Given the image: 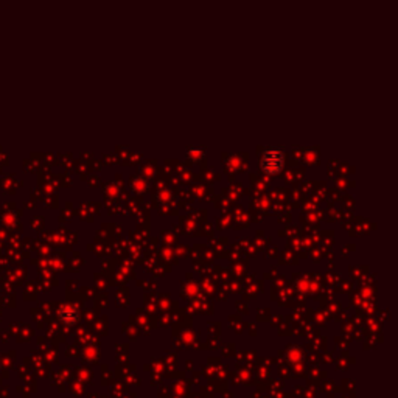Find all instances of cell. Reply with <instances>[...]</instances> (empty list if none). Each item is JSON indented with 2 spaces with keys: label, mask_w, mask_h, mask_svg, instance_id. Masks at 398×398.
<instances>
[{
  "label": "cell",
  "mask_w": 398,
  "mask_h": 398,
  "mask_svg": "<svg viewBox=\"0 0 398 398\" xmlns=\"http://www.w3.org/2000/svg\"><path fill=\"white\" fill-rule=\"evenodd\" d=\"M283 162H285L283 153L277 148H271L263 153V156L260 159V167L263 171H266L269 175H276L282 170Z\"/></svg>",
  "instance_id": "cell-1"
},
{
  "label": "cell",
  "mask_w": 398,
  "mask_h": 398,
  "mask_svg": "<svg viewBox=\"0 0 398 398\" xmlns=\"http://www.w3.org/2000/svg\"><path fill=\"white\" fill-rule=\"evenodd\" d=\"M58 316H59V320H61L62 324H65V325H73V324H77V320H78V310H77L75 307L65 305V307H62V308L59 310Z\"/></svg>",
  "instance_id": "cell-2"
}]
</instances>
